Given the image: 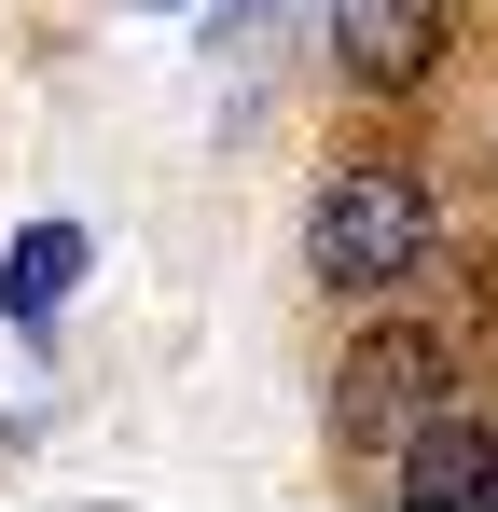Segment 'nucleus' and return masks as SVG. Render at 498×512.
Here are the masks:
<instances>
[{
	"mask_svg": "<svg viewBox=\"0 0 498 512\" xmlns=\"http://www.w3.org/2000/svg\"><path fill=\"white\" fill-rule=\"evenodd\" d=\"M443 250V194L402 167V153H346L319 180V208H305V277H319L332 305H388L415 291Z\"/></svg>",
	"mask_w": 498,
	"mask_h": 512,
	"instance_id": "1",
	"label": "nucleus"
},
{
	"mask_svg": "<svg viewBox=\"0 0 498 512\" xmlns=\"http://www.w3.org/2000/svg\"><path fill=\"white\" fill-rule=\"evenodd\" d=\"M457 402V346L429 333V319H388V333L346 346V374H332V443L346 457H388L415 416H443Z\"/></svg>",
	"mask_w": 498,
	"mask_h": 512,
	"instance_id": "2",
	"label": "nucleus"
},
{
	"mask_svg": "<svg viewBox=\"0 0 498 512\" xmlns=\"http://www.w3.org/2000/svg\"><path fill=\"white\" fill-rule=\"evenodd\" d=\"M332 70L360 97H415L443 70V0H332Z\"/></svg>",
	"mask_w": 498,
	"mask_h": 512,
	"instance_id": "3",
	"label": "nucleus"
},
{
	"mask_svg": "<svg viewBox=\"0 0 498 512\" xmlns=\"http://www.w3.org/2000/svg\"><path fill=\"white\" fill-rule=\"evenodd\" d=\"M388 485H402L415 512H498V429L485 416H415L402 443H388Z\"/></svg>",
	"mask_w": 498,
	"mask_h": 512,
	"instance_id": "4",
	"label": "nucleus"
},
{
	"mask_svg": "<svg viewBox=\"0 0 498 512\" xmlns=\"http://www.w3.org/2000/svg\"><path fill=\"white\" fill-rule=\"evenodd\" d=\"M83 263H97L83 222H28V236L0 250V319H14V333H56V305L83 291Z\"/></svg>",
	"mask_w": 498,
	"mask_h": 512,
	"instance_id": "5",
	"label": "nucleus"
},
{
	"mask_svg": "<svg viewBox=\"0 0 498 512\" xmlns=\"http://www.w3.org/2000/svg\"><path fill=\"white\" fill-rule=\"evenodd\" d=\"M153 14H180V0H153Z\"/></svg>",
	"mask_w": 498,
	"mask_h": 512,
	"instance_id": "6",
	"label": "nucleus"
}]
</instances>
